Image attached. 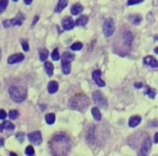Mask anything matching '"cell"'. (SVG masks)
I'll list each match as a JSON object with an SVG mask.
<instances>
[{
	"mask_svg": "<svg viewBox=\"0 0 158 156\" xmlns=\"http://www.w3.org/2000/svg\"><path fill=\"white\" fill-rule=\"evenodd\" d=\"M54 144L55 146H60L59 151L55 154V156H65L68 153L69 149H70V140L67 136H65L63 134H59V135H55L52 138V141H51V145Z\"/></svg>",
	"mask_w": 158,
	"mask_h": 156,
	"instance_id": "cell-1",
	"label": "cell"
},
{
	"mask_svg": "<svg viewBox=\"0 0 158 156\" xmlns=\"http://www.w3.org/2000/svg\"><path fill=\"white\" fill-rule=\"evenodd\" d=\"M69 106L78 111H84L86 108L89 106V99L88 97L84 95V94H79L77 96H75L74 98L70 99Z\"/></svg>",
	"mask_w": 158,
	"mask_h": 156,
	"instance_id": "cell-2",
	"label": "cell"
},
{
	"mask_svg": "<svg viewBox=\"0 0 158 156\" xmlns=\"http://www.w3.org/2000/svg\"><path fill=\"white\" fill-rule=\"evenodd\" d=\"M9 94L11 99L15 102H22L27 97V91L22 86H11L9 88Z\"/></svg>",
	"mask_w": 158,
	"mask_h": 156,
	"instance_id": "cell-3",
	"label": "cell"
},
{
	"mask_svg": "<svg viewBox=\"0 0 158 156\" xmlns=\"http://www.w3.org/2000/svg\"><path fill=\"white\" fill-rule=\"evenodd\" d=\"M115 31V23L112 19H107L104 20L103 24V32L105 37H110Z\"/></svg>",
	"mask_w": 158,
	"mask_h": 156,
	"instance_id": "cell-4",
	"label": "cell"
},
{
	"mask_svg": "<svg viewBox=\"0 0 158 156\" xmlns=\"http://www.w3.org/2000/svg\"><path fill=\"white\" fill-rule=\"evenodd\" d=\"M92 99L96 104H99V107L101 108H107V99L105 98L103 94L101 92H94L92 95Z\"/></svg>",
	"mask_w": 158,
	"mask_h": 156,
	"instance_id": "cell-5",
	"label": "cell"
},
{
	"mask_svg": "<svg viewBox=\"0 0 158 156\" xmlns=\"http://www.w3.org/2000/svg\"><path fill=\"white\" fill-rule=\"evenodd\" d=\"M24 16L21 14V13H19V15L15 17V19H12V20H5L3 22V26H5V28L7 27H10V26H21L22 25V23H23V20H24Z\"/></svg>",
	"mask_w": 158,
	"mask_h": 156,
	"instance_id": "cell-6",
	"label": "cell"
},
{
	"mask_svg": "<svg viewBox=\"0 0 158 156\" xmlns=\"http://www.w3.org/2000/svg\"><path fill=\"white\" fill-rule=\"evenodd\" d=\"M151 147H152V144H151V139L149 137H146V139L144 140V142L142 143V146H141V151H140V155L141 156H147L151 152Z\"/></svg>",
	"mask_w": 158,
	"mask_h": 156,
	"instance_id": "cell-7",
	"label": "cell"
},
{
	"mask_svg": "<svg viewBox=\"0 0 158 156\" xmlns=\"http://www.w3.org/2000/svg\"><path fill=\"white\" fill-rule=\"evenodd\" d=\"M28 140L35 144H40L42 142V136L40 132H34L28 135Z\"/></svg>",
	"mask_w": 158,
	"mask_h": 156,
	"instance_id": "cell-8",
	"label": "cell"
},
{
	"mask_svg": "<svg viewBox=\"0 0 158 156\" xmlns=\"http://www.w3.org/2000/svg\"><path fill=\"white\" fill-rule=\"evenodd\" d=\"M75 20H73V19L70 17V16H66L64 17V20H62V26H63V28L64 30H70L74 28L75 26Z\"/></svg>",
	"mask_w": 158,
	"mask_h": 156,
	"instance_id": "cell-9",
	"label": "cell"
},
{
	"mask_svg": "<svg viewBox=\"0 0 158 156\" xmlns=\"http://www.w3.org/2000/svg\"><path fill=\"white\" fill-rule=\"evenodd\" d=\"M24 60V55L21 53H17V54H13L9 56L8 58V63L9 65H13V63H21Z\"/></svg>",
	"mask_w": 158,
	"mask_h": 156,
	"instance_id": "cell-10",
	"label": "cell"
},
{
	"mask_svg": "<svg viewBox=\"0 0 158 156\" xmlns=\"http://www.w3.org/2000/svg\"><path fill=\"white\" fill-rule=\"evenodd\" d=\"M101 74H102V73H101L100 70H95V71H93V73H92V78H93V80L95 81V83L98 84L100 87H104V86H105V82L101 79Z\"/></svg>",
	"mask_w": 158,
	"mask_h": 156,
	"instance_id": "cell-11",
	"label": "cell"
},
{
	"mask_svg": "<svg viewBox=\"0 0 158 156\" xmlns=\"http://www.w3.org/2000/svg\"><path fill=\"white\" fill-rule=\"evenodd\" d=\"M143 61L147 66H151V67H154V68L158 67V60L156 58H154L153 56H146V57H144Z\"/></svg>",
	"mask_w": 158,
	"mask_h": 156,
	"instance_id": "cell-12",
	"label": "cell"
},
{
	"mask_svg": "<svg viewBox=\"0 0 158 156\" xmlns=\"http://www.w3.org/2000/svg\"><path fill=\"white\" fill-rule=\"evenodd\" d=\"M59 89V84L56 81H51L49 84H48V92L50 94H54L58 92Z\"/></svg>",
	"mask_w": 158,
	"mask_h": 156,
	"instance_id": "cell-13",
	"label": "cell"
},
{
	"mask_svg": "<svg viewBox=\"0 0 158 156\" xmlns=\"http://www.w3.org/2000/svg\"><path fill=\"white\" fill-rule=\"evenodd\" d=\"M128 20L131 24L138 25L141 23V20H142V16H141L140 14H133V15H130Z\"/></svg>",
	"mask_w": 158,
	"mask_h": 156,
	"instance_id": "cell-14",
	"label": "cell"
},
{
	"mask_svg": "<svg viewBox=\"0 0 158 156\" xmlns=\"http://www.w3.org/2000/svg\"><path fill=\"white\" fill-rule=\"evenodd\" d=\"M140 123H141V116L135 115V116H132L130 120H129V126L130 127H137Z\"/></svg>",
	"mask_w": 158,
	"mask_h": 156,
	"instance_id": "cell-15",
	"label": "cell"
},
{
	"mask_svg": "<svg viewBox=\"0 0 158 156\" xmlns=\"http://www.w3.org/2000/svg\"><path fill=\"white\" fill-rule=\"evenodd\" d=\"M70 63L69 61H66V60H62V70H63V73L64 74H69L70 73Z\"/></svg>",
	"mask_w": 158,
	"mask_h": 156,
	"instance_id": "cell-16",
	"label": "cell"
},
{
	"mask_svg": "<svg viewBox=\"0 0 158 156\" xmlns=\"http://www.w3.org/2000/svg\"><path fill=\"white\" fill-rule=\"evenodd\" d=\"M84 10V8H82V5H78V3H76L72 7V9H70V12H72V14L73 15H78L79 13H81Z\"/></svg>",
	"mask_w": 158,
	"mask_h": 156,
	"instance_id": "cell-17",
	"label": "cell"
},
{
	"mask_svg": "<svg viewBox=\"0 0 158 156\" xmlns=\"http://www.w3.org/2000/svg\"><path fill=\"white\" fill-rule=\"evenodd\" d=\"M67 5V1L66 0H60L59 2H58V5H56V8H55V12L56 13H60V12H62V11L64 10V8Z\"/></svg>",
	"mask_w": 158,
	"mask_h": 156,
	"instance_id": "cell-18",
	"label": "cell"
},
{
	"mask_svg": "<svg viewBox=\"0 0 158 156\" xmlns=\"http://www.w3.org/2000/svg\"><path fill=\"white\" fill-rule=\"evenodd\" d=\"M124 40L125 42L128 44V45H131V42L133 40V34H131L130 31H125L124 32Z\"/></svg>",
	"mask_w": 158,
	"mask_h": 156,
	"instance_id": "cell-19",
	"label": "cell"
},
{
	"mask_svg": "<svg viewBox=\"0 0 158 156\" xmlns=\"http://www.w3.org/2000/svg\"><path fill=\"white\" fill-rule=\"evenodd\" d=\"M91 112H92V115H93L95 121H101V120H102V115H101V112H100L99 108H96V107L92 108Z\"/></svg>",
	"mask_w": 158,
	"mask_h": 156,
	"instance_id": "cell-20",
	"label": "cell"
},
{
	"mask_svg": "<svg viewBox=\"0 0 158 156\" xmlns=\"http://www.w3.org/2000/svg\"><path fill=\"white\" fill-rule=\"evenodd\" d=\"M1 127H2V130H9V132H12L13 129L15 128V126L12 124L11 122H8V121H5L1 124Z\"/></svg>",
	"mask_w": 158,
	"mask_h": 156,
	"instance_id": "cell-21",
	"label": "cell"
},
{
	"mask_svg": "<svg viewBox=\"0 0 158 156\" xmlns=\"http://www.w3.org/2000/svg\"><path fill=\"white\" fill-rule=\"evenodd\" d=\"M45 69H46V71H47V74H48L49 77H51V75L53 74V69H54V67H53L52 63H50V61H46Z\"/></svg>",
	"mask_w": 158,
	"mask_h": 156,
	"instance_id": "cell-22",
	"label": "cell"
},
{
	"mask_svg": "<svg viewBox=\"0 0 158 156\" xmlns=\"http://www.w3.org/2000/svg\"><path fill=\"white\" fill-rule=\"evenodd\" d=\"M88 20H88V16L81 15L78 20H76V25H77V26H86L87 23H88Z\"/></svg>",
	"mask_w": 158,
	"mask_h": 156,
	"instance_id": "cell-23",
	"label": "cell"
},
{
	"mask_svg": "<svg viewBox=\"0 0 158 156\" xmlns=\"http://www.w3.org/2000/svg\"><path fill=\"white\" fill-rule=\"evenodd\" d=\"M39 56H40V60L41 61H46L48 56H49V52L47 49H40L39 50Z\"/></svg>",
	"mask_w": 158,
	"mask_h": 156,
	"instance_id": "cell-24",
	"label": "cell"
},
{
	"mask_svg": "<svg viewBox=\"0 0 158 156\" xmlns=\"http://www.w3.org/2000/svg\"><path fill=\"white\" fill-rule=\"evenodd\" d=\"M46 122H47V124H49V125H52V124L55 122L54 114H53V113H49V114H47V115H46Z\"/></svg>",
	"mask_w": 158,
	"mask_h": 156,
	"instance_id": "cell-25",
	"label": "cell"
},
{
	"mask_svg": "<svg viewBox=\"0 0 158 156\" xmlns=\"http://www.w3.org/2000/svg\"><path fill=\"white\" fill-rule=\"evenodd\" d=\"M74 55L70 54L69 52H65L64 55H63V60H66V61H69V63H72L74 60Z\"/></svg>",
	"mask_w": 158,
	"mask_h": 156,
	"instance_id": "cell-26",
	"label": "cell"
},
{
	"mask_svg": "<svg viewBox=\"0 0 158 156\" xmlns=\"http://www.w3.org/2000/svg\"><path fill=\"white\" fill-rule=\"evenodd\" d=\"M70 49L73 51H79V50L82 49V43L81 42H75L70 45Z\"/></svg>",
	"mask_w": 158,
	"mask_h": 156,
	"instance_id": "cell-27",
	"label": "cell"
},
{
	"mask_svg": "<svg viewBox=\"0 0 158 156\" xmlns=\"http://www.w3.org/2000/svg\"><path fill=\"white\" fill-rule=\"evenodd\" d=\"M25 154L27 156H34L35 155V151H34V147L31 145H28L26 149H25Z\"/></svg>",
	"mask_w": 158,
	"mask_h": 156,
	"instance_id": "cell-28",
	"label": "cell"
},
{
	"mask_svg": "<svg viewBox=\"0 0 158 156\" xmlns=\"http://www.w3.org/2000/svg\"><path fill=\"white\" fill-rule=\"evenodd\" d=\"M51 57H52V60H54V61L59 60V59H60L59 50H58V49L53 50V52H52V54H51Z\"/></svg>",
	"mask_w": 158,
	"mask_h": 156,
	"instance_id": "cell-29",
	"label": "cell"
},
{
	"mask_svg": "<svg viewBox=\"0 0 158 156\" xmlns=\"http://www.w3.org/2000/svg\"><path fill=\"white\" fill-rule=\"evenodd\" d=\"M8 1L7 0H2V1H0V13H3V11L7 9V7H8Z\"/></svg>",
	"mask_w": 158,
	"mask_h": 156,
	"instance_id": "cell-30",
	"label": "cell"
},
{
	"mask_svg": "<svg viewBox=\"0 0 158 156\" xmlns=\"http://www.w3.org/2000/svg\"><path fill=\"white\" fill-rule=\"evenodd\" d=\"M9 117H10L11 120L17 118V117H19V112H17L16 110H11L10 112H9Z\"/></svg>",
	"mask_w": 158,
	"mask_h": 156,
	"instance_id": "cell-31",
	"label": "cell"
},
{
	"mask_svg": "<svg viewBox=\"0 0 158 156\" xmlns=\"http://www.w3.org/2000/svg\"><path fill=\"white\" fill-rule=\"evenodd\" d=\"M21 44H22V46H23V50H24L25 52H27V51L29 50V46H28V42H27L26 40H24V39L21 40Z\"/></svg>",
	"mask_w": 158,
	"mask_h": 156,
	"instance_id": "cell-32",
	"label": "cell"
},
{
	"mask_svg": "<svg viewBox=\"0 0 158 156\" xmlns=\"http://www.w3.org/2000/svg\"><path fill=\"white\" fill-rule=\"evenodd\" d=\"M15 137H16V140H17L19 142H21V143L24 141V134H23V132H19V134H16V136Z\"/></svg>",
	"mask_w": 158,
	"mask_h": 156,
	"instance_id": "cell-33",
	"label": "cell"
},
{
	"mask_svg": "<svg viewBox=\"0 0 158 156\" xmlns=\"http://www.w3.org/2000/svg\"><path fill=\"white\" fill-rule=\"evenodd\" d=\"M148 96L151 97V99H154L155 98V91L154 89H151V88H147V92H146Z\"/></svg>",
	"mask_w": 158,
	"mask_h": 156,
	"instance_id": "cell-34",
	"label": "cell"
},
{
	"mask_svg": "<svg viewBox=\"0 0 158 156\" xmlns=\"http://www.w3.org/2000/svg\"><path fill=\"white\" fill-rule=\"evenodd\" d=\"M143 1L142 0H129L128 5H139V3H142Z\"/></svg>",
	"mask_w": 158,
	"mask_h": 156,
	"instance_id": "cell-35",
	"label": "cell"
},
{
	"mask_svg": "<svg viewBox=\"0 0 158 156\" xmlns=\"http://www.w3.org/2000/svg\"><path fill=\"white\" fill-rule=\"evenodd\" d=\"M7 117V112L5 110H0V120H5Z\"/></svg>",
	"mask_w": 158,
	"mask_h": 156,
	"instance_id": "cell-36",
	"label": "cell"
},
{
	"mask_svg": "<svg viewBox=\"0 0 158 156\" xmlns=\"http://www.w3.org/2000/svg\"><path fill=\"white\" fill-rule=\"evenodd\" d=\"M3 145H5V140H3V139L0 137V147H2Z\"/></svg>",
	"mask_w": 158,
	"mask_h": 156,
	"instance_id": "cell-37",
	"label": "cell"
},
{
	"mask_svg": "<svg viewBox=\"0 0 158 156\" xmlns=\"http://www.w3.org/2000/svg\"><path fill=\"white\" fill-rule=\"evenodd\" d=\"M154 142L158 143V132H156V134H155V137H154Z\"/></svg>",
	"mask_w": 158,
	"mask_h": 156,
	"instance_id": "cell-38",
	"label": "cell"
},
{
	"mask_svg": "<svg viewBox=\"0 0 158 156\" xmlns=\"http://www.w3.org/2000/svg\"><path fill=\"white\" fill-rule=\"evenodd\" d=\"M134 86H135L137 88H140V87H142V86H143V84L140 82V83H135V84H134Z\"/></svg>",
	"mask_w": 158,
	"mask_h": 156,
	"instance_id": "cell-39",
	"label": "cell"
},
{
	"mask_svg": "<svg viewBox=\"0 0 158 156\" xmlns=\"http://www.w3.org/2000/svg\"><path fill=\"white\" fill-rule=\"evenodd\" d=\"M39 20V16H35V19H34V20H33V25H35L36 23H37V20Z\"/></svg>",
	"mask_w": 158,
	"mask_h": 156,
	"instance_id": "cell-40",
	"label": "cell"
},
{
	"mask_svg": "<svg viewBox=\"0 0 158 156\" xmlns=\"http://www.w3.org/2000/svg\"><path fill=\"white\" fill-rule=\"evenodd\" d=\"M24 2L26 5H30L31 3V0H24Z\"/></svg>",
	"mask_w": 158,
	"mask_h": 156,
	"instance_id": "cell-41",
	"label": "cell"
},
{
	"mask_svg": "<svg viewBox=\"0 0 158 156\" xmlns=\"http://www.w3.org/2000/svg\"><path fill=\"white\" fill-rule=\"evenodd\" d=\"M10 156H17V155H16L15 153H13V152H11V153H10Z\"/></svg>",
	"mask_w": 158,
	"mask_h": 156,
	"instance_id": "cell-42",
	"label": "cell"
},
{
	"mask_svg": "<svg viewBox=\"0 0 158 156\" xmlns=\"http://www.w3.org/2000/svg\"><path fill=\"white\" fill-rule=\"evenodd\" d=\"M154 52H155L156 54H158V48H156V49L154 50Z\"/></svg>",
	"mask_w": 158,
	"mask_h": 156,
	"instance_id": "cell-43",
	"label": "cell"
},
{
	"mask_svg": "<svg viewBox=\"0 0 158 156\" xmlns=\"http://www.w3.org/2000/svg\"><path fill=\"white\" fill-rule=\"evenodd\" d=\"M155 38H156V40H157V41H158V36H156V37H155Z\"/></svg>",
	"mask_w": 158,
	"mask_h": 156,
	"instance_id": "cell-44",
	"label": "cell"
}]
</instances>
